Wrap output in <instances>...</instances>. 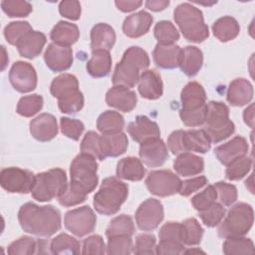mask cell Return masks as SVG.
Returning a JSON list of instances; mask_svg holds the SVG:
<instances>
[{
    "mask_svg": "<svg viewBox=\"0 0 255 255\" xmlns=\"http://www.w3.org/2000/svg\"><path fill=\"white\" fill-rule=\"evenodd\" d=\"M46 40V36L42 32L32 30L19 40L16 47L22 57L34 59L42 52Z\"/></svg>",
    "mask_w": 255,
    "mask_h": 255,
    "instance_id": "484cf974",
    "label": "cell"
},
{
    "mask_svg": "<svg viewBox=\"0 0 255 255\" xmlns=\"http://www.w3.org/2000/svg\"><path fill=\"white\" fill-rule=\"evenodd\" d=\"M106 102L109 107L124 113H128L135 108L137 98L136 94L128 88L114 86L107 92Z\"/></svg>",
    "mask_w": 255,
    "mask_h": 255,
    "instance_id": "ac0fdd59",
    "label": "cell"
},
{
    "mask_svg": "<svg viewBox=\"0 0 255 255\" xmlns=\"http://www.w3.org/2000/svg\"><path fill=\"white\" fill-rule=\"evenodd\" d=\"M183 251V243L176 240H159L158 245L155 247V253L162 255H177Z\"/></svg>",
    "mask_w": 255,
    "mask_h": 255,
    "instance_id": "6f0895ef",
    "label": "cell"
},
{
    "mask_svg": "<svg viewBox=\"0 0 255 255\" xmlns=\"http://www.w3.org/2000/svg\"><path fill=\"white\" fill-rule=\"evenodd\" d=\"M203 130L206 132L210 142L217 143L230 136L235 126L229 120V109L221 102L211 101L206 104V118Z\"/></svg>",
    "mask_w": 255,
    "mask_h": 255,
    "instance_id": "52a82bcc",
    "label": "cell"
},
{
    "mask_svg": "<svg viewBox=\"0 0 255 255\" xmlns=\"http://www.w3.org/2000/svg\"><path fill=\"white\" fill-rule=\"evenodd\" d=\"M152 16L145 12L139 11L128 16L123 24V31L125 35L129 38H138L146 34L152 24Z\"/></svg>",
    "mask_w": 255,
    "mask_h": 255,
    "instance_id": "cb8c5ba5",
    "label": "cell"
},
{
    "mask_svg": "<svg viewBox=\"0 0 255 255\" xmlns=\"http://www.w3.org/2000/svg\"><path fill=\"white\" fill-rule=\"evenodd\" d=\"M180 178L169 169L152 170L145 179V185L151 194L159 197L170 196L179 191Z\"/></svg>",
    "mask_w": 255,
    "mask_h": 255,
    "instance_id": "8fae6325",
    "label": "cell"
},
{
    "mask_svg": "<svg viewBox=\"0 0 255 255\" xmlns=\"http://www.w3.org/2000/svg\"><path fill=\"white\" fill-rule=\"evenodd\" d=\"M97 171L98 162L94 156L84 152L78 154L71 163V182L66 192L58 198L59 203L70 207L84 202L87 195L98 185Z\"/></svg>",
    "mask_w": 255,
    "mask_h": 255,
    "instance_id": "6da1fadb",
    "label": "cell"
},
{
    "mask_svg": "<svg viewBox=\"0 0 255 255\" xmlns=\"http://www.w3.org/2000/svg\"><path fill=\"white\" fill-rule=\"evenodd\" d=\"M87 72L94 78L107 77L112 68V57L109 51L96 50L92 53L91 60L87 63Z\"/></svg>",
    "mask_w": 255,
    "mask_h": 255,
    "instance_id": "836d02e7",
    "label": "cell"
},
{
    "mask_svg": "<svg viewBox=\"0 0 255 255\" xmlns=\"http://www.w3.org/2000/svg\"><path fill=\"white\" fill-rule=\"evenodd\" d=\"M134 233V224L130 216L127 214H122L115 217L109 224L106 235L107 237L119 236V235H128L131 236Z\"/></svg>",
    "mask_w": 255,
    "mask_h": 255,
    "instance_id": "ab89813d",
    "label": "cell"
},
{
    "mask_svg": "<svg viewBox=\"0 0 255 255\" xmlns=\"http://www.w3.org/2000/svg\"><path fill=\"white\" fill-rule=\"evenodd\" d=\"M254 213L251 205L239 202L228 211L223 222L218 227V235L222 238L245 235L252 227Z\"/></svg>",
    "mask_w": 255,
    "mask_h": 255,
    "instance_id": "9c48e42d",
    "label": "cell"
},
{
    "mask_svg": "<svg viewBox=\"0 0 255 255\" xmlns=\"http://www.w3.org/2000/svg\"><path fill=\"white\" fill-rule=\"evenodd\" d=\"M207 178L203 175L201 176H197V177H193L184 181H181L180 184V188L178 193L182 196H188L190 195L192 192L202 188L206 183H207Z\"/></svg>",
    "mask_w": 255,
    "mask_h": 255,
    "instance_id": "94428289",
    "label": "cell"
},
{
    "mask_svg": "<svg viewBox=\"0 0 255 255\" xmlns=\"http://www.w3.org/2000/svg\"><path fill=\"white\" fill-rule=\"evenodd\" d=\"M2 53H3V61H2V68H1V70L3 71V70L5 69V67H6V65H7V63H8V61H9L4 46H2Z\"/></svg>",
    "mask_w": 255,
    "mask_h": 255,
    "instance_id": "03108f58",
    "label": "cell"
},
{
    "mask_svg": "<svg viewBox=\"0 0 255 255\" xmlns=\"http://www.w3.org/2000/svg\"><path fill=\"white\" fill-rule=\"evenodd\" d=\"M215 188L217 191V196L219 197V201L225 205L229 206L233 204L237 199V189L233 184H229L226 182L219 181L215 183Z\"/></svg>",
    "mask_w": 255,
    "mask_h": 255,
    "instance_id": "db71d44e",
    "label": "cell"
},
{
    "mask_svg": "<svg viewBox=\"0 0 255 255\" xmlns=\"http://www.w3.org/2000/svg\"><path fill=\"white\" fill-rule=\"evenodd\" d=\"M47 67L53 72H64L73 64V51L70 47L49 44L44 54Z\"/></svg>",
    "mask_w": 255,
    "mask_h": 255,
    "instance_id": "e0dca14e",
    "label": "cell"
},
{
    "mask_svg": "<svg viewBox=\"0 0 255 255\" xmlns=\"http://www.w3.org/2000/svg\"><path fill=\"white\" fill-rule=\"evenodd\" d=\"M253 86L251 83L243 78L233 80L227 90V101L230 105L235 107H242L247 105L253 99Z\"/></svg>",
    "mask_w": 255,
    "mask_h": 255,
    "instance_id": "d4e9b609",
    "label": "cell"
},
{
    "mask_svg": "<svg viewBox=\"0 0 255 255\" xmlns=\"http://www.w3.org/2000/svg\"><path fill=\"white\" fill-rule=\"evenodd\" d=\"M173 168L182 176H191L200 173L204 168L203 158L190 152L179 153L173 162Z\"/></svg>",
    "mask_w": 255,
    "mask_h": 255,
    "instance_id": "1f68e13d",
    "label": "cell"
},
{
    "mask_svg": "<svg viewBox=\"0 0 255 255\" xmlns=\"http://www.w3.org/2000/svg\"><path fill=\"white\" fill-rule=\"evenodd\" d=\"M43 107V98L40 95L34 94L22 97L16 108V112L25 118H30L41 111Z\"/></svg>",
    "mask_w": 255,
    "mask_h": 255,
    "instance_id": "7bdbcfd3",
    "label": "cell"
},
{
    "mask_svg": "<svg viewBox=\"0 0 255 255\" xmlns=\"http://www.w3.org/2000/svg\"><path fill=\"white\" fill-rule=\"evenodd\" d=\"M155 242L156 239L152 234H139L135 238L134 246L132 247V252L136 255H151L155 253Z\"/></svg>",
    "mask_w": 255,
    "mask_h": 255,
    "instance_id": "f5cc1de1",
    "label": "cell"
},
{
    "mask_svg": "<svg viewBox=\"0 0 255 255\" xmlns=\"http://www.w3.org/2000/svg\"><path fill=\"white\" fill-rule=\"evenodd\" d=\"M116 42L115 30L106 23L95 25L91 31V49L110 51Z\"/></svg>",
    "mask_w": 255,
    "mask_h": 255,
    "instance_id": "f1b7e54d",
    "label": "cell"
},
{
    "mask_svg": "<svg viewBox=\"0 0 255 255\" xmlns=\"http://www.w3.org/2000/svg\"><path fill=\"white\" fill-rule=\"evenodd\" d=\"M117 8L122 12H131L141 6V1H116Z\"/></svg>",
    "mask_w": 255,
    "mask_h": 255,
    "instance_id": "6125c7cd",
    "label": "cell"
},
{
    "mask_svg": "<svg viewBox=\"0 0 255 255\" xmlns=\"http://www.w3.org/2000/svg\"><path fill=\"white\" fill-rule=\"evenodd\" d=\"M145 174V168L143 167L141 160L134 156H128L122 158L117 165L118 177L130 181H138L143 178Z\"/></svg>",
    "mask_w": 255,
    "mask_h": 255,
    "instance_id": "d6a6232c",
    "label": "cell"
},
{
    "mask_svg": "<svg viewBox=\"0 0 255 255\" xmlns=\"http://www.w3.org/2000/svg\"><path fill=\"white\" fill-rule=\"evenodd\" d=\"M167 146L173 154L187 151L205 153L210 149L211 142L203 129H177L169 134Z\"/></svg>",
    "mask_w": 255,
    "mask_h": 255,
    "instance_id": "30bf717a",
    "label": "cell"
},
{
    "mask_svg": "<svg viewBox=\"0 0 255 255\" xmlns=\"http://www.w3.org/2000/svg\"><path fill=\"white\" fill-rule=\"evenodd\" d=\"M243 119L247 126L251 128L254 127V105L251 104L243 113Z\"/></svg>",
    "mask_w": 255,
    "mask_h": 255,
    "instance_id": "e7e4bbea",
    "label": "cell"
},
{
    "mask_svg": "<svg viewBox=\"0 0 255 255\" xmlns=\"http://www.w3.org/2000/svg\"><path fill=\"white\" fill-rule=\"evenodd\" d=\"M252 167V159L246 155L240 156L227 164L225 170L226 178L229 180H239L243 178Z\"/></svg>",
    "mask_w": 255,
    "mask_h": 255,
    "instance_id": "b9f144b4",
    "label": "cell"
},
{
    "mask_svg": "<svg viewBox=\"0 0 255 255\" xmlns=\"http://www.w3.org/2000/svg\"><path fill=\"white\" fill-rule=\"evenodd\" d=\"M182 253L184 254H189V253H204L203 251H201L200 249H188V250H184Z\"/></svg>",
    "mask_w": 255,
    "mask_h": 255,
    "instance_id": "003e7915",
    "label": "cell"
},
{
    "mask_svg": "<svg viewBox=\"0 0 255 255\" xmlns=\"http://www.w3.org/2000/svg\"><path fill=\"white\" fill-rule=\"evenodd\" d=\"M203 64V54L195 46H186L181 49L179 67L180 70L188 77L195 76Z\"/></svg>",
    "mask_w": 255,
    "mask_h": 255,
    "instance_id": "f546056e",
    "label": "cell"
},
{
    "mask_svg": "<svg viewBox=\"0 0 255 255\" xmlns=\"http://www.w3.org/2000/svg\"><path fill=\"white\" fill-rule=\"evenodd\" d=\"M149 66L147 53L139 47H130L124 53L122 60L117 64L112 78L114 86L132 88Z\"/></svg>",
    "mask_w": 255,
    "mask_h": 255,
    "instance_id": "3957f363",
    "label": "cell"
},
{
    "mask_svg": "<svg viewBox=\"0 0 255 255\" xmlns=\"http://www.w3.org/2000/svg\"><path fill=\"white\" fill-rule=\"evenodd\" d=\"M30 133L39 141H49L58 133L56 118L51 114H41L30 122Z\"/></svg>",
    "mask_w": 255,
    "mask_h": 255,
    "instance_id": "d6986e66",
    "label": "cell"
},
{
    "mask_svg": "<svg viewBox=\"0 0 255 255\" xmlns=\"http://www.w3.org/2000/svg\"><path fill=\"white\" fill-rule=\"evenodd\" d=\"M217 198V191L214 185H208L203 191L197 193L191 198L193 207L198 210H204L213 204Z\"/></svg>",
    "mask_w": 255,
    "mask_h": 255,
    "instance_id": "f907efd6",
    "label": "cell"
},
{
    "mask_svg": "<svg viewBox=\"0 0 255 255\" xmlns=\"http://www.w3.org/2000/svg\"><path fill=\"white\" fill-rule=\"evenodd\" d=\"M68 188V180L65 170L52 168L35 175L31 194L40 202L50 201L55 197L62 196Z\"/></svg>",
    "mask_w": 255,
    "mask_h": 255,
    "instance_id": "ba28073f",
    "label": "cell"
},
{
    "mask_svg": "<svg viewBox=\"0 0 255 255\" xmlns=\"http://www.w3.org/2000/svg\"><path fill=\"white\" fill-rule=\"evenodd\" d=\"M181 226V241L185 245L193 246L198 245L201 242L203 235V228L195 218H187Z\"/></svg>",
    "mask_w": 255,
    "mask_h": 255,
    "instance_id": "8d00e7d4",
    "label": "cell"
},
{
    "mask_svg": "<svg viewBox=\"0 0 255 255\" xmlns=\"http://www.w3.org/2000/svg\"><path fill=\"white\" fill-rule=\"evenodd\" d=\"M59 12L63 17L76 21L81 17V4L75 0L62 1L59 5Z\"/></svg>",
    "mask_w": 255,
    "mask_h": 255,
    "instance_id": "680465c9",
    "label": "cell"
},
{
    "mask_svg": "<svg viewBox=\"0 0 255 255\" xmlns=\"http://www.w3.org/2000/svg\"><path fill=\"white\" fill-rule=\"evenodd\" d=\"M128 194V185L118 179L110 176L103 180L99 191L94 196L95 209L104 215H114L126 201Z\"/></svg>",
    "mask_w": 255,
    "mask_h": 255,
    "instance_id": "8992f818",
    "label": "cell"
},
{
    "mask_svg": "<svg viewBox=\"0 0 255 255\" xmlns=\"http://www.w3.org/2000/svg\"><path fill=\"white\" fill-rule=\"evenodd\" d=\"M159 240H176L181 241V226L178 222L165 223L158 232Z\"/></svg>",
    "mask_w": 255,
    "mask_h": 255,
    "instance_id": "91938a15",
    "label": "cell"
},
{
    "mask_svg": "<svg viewBox=\"0 0 255 255\" xmlns=\"http://www.w3.org/2000/svg\"><path fill=\"white\" fill-rule=\"evenodd\" d=\"M154 37L161 45H172L179 39V33L169 21H159L153 29Z\"/></svg>",
    "mask_w": 255,
    "mask_h": 255,
    "instance_id": "60d3db41",
    "label": "cell"
},
{
    "mask_svg": "<svg viewBox=\"0 0 255 255\" xmlns=\"http://www.w3.org/2000/svg\"><path fill=\"white\" fill-rule=\"evenodd\" d=\"M214 36L221 42H228L235 39L239 32L240 27L236 19L231 16H223L217 19L212 25Z\"/></svg>",
    "mask_w": 255,
    "mask_h": 255,
    "instance_id": "e575fe53",
    "label": "cell"
},
{
    "mask_svg": "<svg viewBox=\"0 0 255 255\" xmlns=\"http://www.w3.org/2000/svg\"><path fill=\"white\" fill-rule=\"evenodd\" d=\"M225 215V208L220 204L214 202L204 210L199 211V217L202 222L208 227L218 225Z\"/></svg>",
    "mask_w": 255,
    "mask_h": 255,
    "instance_id": "c3c4849f",
    "label": "cell"
},
{
    "mask_svg": "<svg viewBox=\"0 0 255 255\" xmlns=\"http://www.w3.org/2000/svg\"><path fill=\"white\" fill-rule=\"evenodd\" d=\"M37 241H35L32 237L23 236L16 241H13L8 246V253L11 255L20 254V255H31L37 253Z\"/></svg>",
    "mask_w": 255,
    "mask_h": 255,
    "instance_id": "681fc988",
    "label": "cell"
},
{
    "mask_svg": "<svg viewBox=\"0 0 255 255\" xmlns=\"http://www.w3.org/2000/svg\"><path fill=\"white\" fill-rule=\"evenodd\" d=\"M105 242L100 235H92L83 242V254H105L107 252Z\"/></svg>",
    "mask_w": 255,
    "mask_h": 255,
    "instance_id": "9f6ffc18",
    "label": "cell"
},
{
    "mask_svg": "<svg viewBox=\"0 0 255 255\" xmlns=\"http://www.w3.org/2000/svg\"><path fill=\"white\" fill-rule=\"evenodd\" d=\"M168 5H169V1H166V0H148L145 2V7L154 12L162 11Z\"/></svg>",
    "mask_w": 255,
    "mask_h": 255,
    "instance_id": "be15d7a7",
    "label": "cell"
},
{
    "mask_svg": "<svg viewBox=\"0 0 255 255\" xmlns=\"http://www.w3.org/2000/svg\"><path fill=\"white\" fill-rule=\"evenodd\" d=\"M79 37L80 31L78 26L66 21H59L50 33L53 43L64 47H70L76 43Z\"/></svg>",
    "mask_w": 255,
    "mask_h": 255,
    "instance_id": "4dcf8cb0",
    "label": "cell"
},
{
    "mask_svg": "<svg viewBox=\"0 0 255 255\" xmlns=\"http://www.w3.org/2000/svg\"><path fill=\"white\" fill-rule=\"evenodd\" d=\"M125 127L123 116L115 111H106L101 114L97 121L98 129L105 134L122 131Z\"/></svg>",
    "mask_w": 255,
    "mask_h": 255,
    "instance_id": "d590c367",
    "label": "cell"
},
{
    "mask_svg": "<svg viewBox=\"0 0 255 255\" xmlns=\"http://www.w3.org/2000/svg\"><path fill=\"white\" fill-rule=\"evenodd\" d=\"M31 31H32V27L26 21L11 22L5 27L4 36L9 44L16 46L19 40Z\"/></svg>",
    "mask_w": 255,
    "mask_h": 255,
    "instance_id": "7dc6e473",
    "label": "cell"
},
{
    "mask_svg": "<svg viewBox=\"0 0 255 255\" xmlns=\"http://www.w3.org/2000/svg\"><path fill=\"white\" fill-rule=\"evenodd\" d=\"M132 252V240L128 235L109 237L107 253L110 255H128Z\"/></svg>",
    "mask_w": 255,
    "mask_h": 255,
    "instance_id": "ee69618b",
    "label": "cell"
},
{
    "mask_svg": "<svg viewBox=\"0 0 255 255\" xmlns=\"http://www.w3.org/2000/svg\"><path fill=\"white\" fill-rule=\"evenodd\" d=\"M128 145V136L120 131L117 133H103L101 135V148L103 158L116 157L126 152Z\"/></svg>",
    "mask_w": 255,
    "mask_h": 255,
    "instance_id": "83f0119b",
    "label": "cell"
},
{
    "mask_svg": "<svg viewBox=\"0 0 255 255\" xmlns=\"http://www.w3.org/2000/svg\"><path fill=\"white\" fill-rule=\"evenodd\" d=\"M50 249L53 254H79L80 243L76 238L61 233L51 241Z\"/></svg>",
    "mask_w": 255,
    "mask_h": 255,
    "instance_id": "74e56055",
    "label": "cell"
},
{
    "mask_svg": "<svg viewBox=\"0 0 255 255\" xmlns=\"http://www.w3.org/2000/svg\"><path fill=\"white\" fill-rule=\"evenodd\" d=\"M138 92L147 100H156L162 96L163 84L160 75L154 70H145L138 79Z\"/></svg>",
    "mask_w": 255,
    "mask_h": 255,
    "instance_id": "603a6c76",
    "label": "cell"
},
{
    "mask_svg": "<svg viewBox=\"0 0 255 255\" xmlns=\"http://www.w3.org/2000/svg\"><path fill=\"white\" fill-rule=\"evenodd\" d=\"M52 96L58 99V107L64 114H75L84 107V96L79 90L78 79L72 74L56 77L50 86Z\"/></svg>",
    "mask_w": 255,
    "mask_h": 255,
    "instance_id": "277c9868",
    "label": "cell"
},
{
    "mask_svg": "<svg viewBox=\"0 0 255 255\" xmlns=\"http://www.w3.org/2000/svg\"><path fill=\"white\" fill-rule=\"evenodd\" d=\"M180 119L182 123L186 127H198L201 126L205 123V118H206V106L203 108L196 110V111H191V112H184L180 111L179 112Z\"/></svg>",
    "mask_w": 255,
    "mask_h": 255,
    "instance_id": "11a10c76",
    "label": "cell"
},
{
    "mask_svg": "<svg viewBox=\"0 0 255 255\" xmlns=\"http://www.w3.org/2000/svg\"><path fill=\"white\" fill-rule=\"evenodd\" d=\"M1 8L11 18L27 17L32 12V5L24 0H4Z\"/></svg>",
    "mask_w": 255,
    "mask_h": 255,
    "instance_id": "bcb514c9",
    "label": "cell"
},
{
    "mask_svg": "<svg viewBox=\"0 0 255 255\" xmlns=\"http://www.w3.org/2000/svg\"><path fill=\"white\" fill-rule=\"evenodd\" d=\"M81 151L97 159L104 160L101 148V135L93 130L88 131L81 142Z\"/></svg>",
    "mask_w": 255,
    "mask_h": 255,
    "instance_id": "f6af8a7d",
    "label": "cell"
},
{
    "mask_svg": "<svg viewBox=\"0 0 255 255\" xmlns=\"http://www.w3.org/2000/svg\"><path fill=\"white\" fill-rule=\"evenodd\" d=\"M181 48L178 45H161L155 46L152 57L155 65L161 69H174L179 65Z\"/></svg>",
    "mask_w": 255,
    "mask_h": 255,
    "instance_id": "4316f807",
    "label": "cell"
},
{
    "mask_svg": "<svg viewBox=\"0 0 255 255\" xmlns=\"http://www.w3.org/2000/svg\"><path fill=\"white\" fill-rule=\"evenodd\" d=\"M248 148L247 140L243 136L237 135L228 142L217 146L214 149V153L222 164L227 165L235 158L246 155Z\"/></svg>",
    "mask_w": 255,
    "mask_h": 255,
    "instance_id": "44dd1931",
    "label": "cell"
},
{
    "mask_svg": "<svg viewBox=\"0 0 255 255\" xmlns=\"http://www.w3.org/2000/svg\"><path fill=\"white\" fill-rule=\"evenodd\" d=\"M21 228L30 234L49 237L61 229V213L52 205L39 206L32 202L23 204L18 211Z\"/></svg>",
    "mask_w": 255,
    "mask_h": 255,
    "instance_id": "7a4b0ae2",
    "label": "cell"
},
{
    "mask_svg": "<svg viewBox=\"0 0 255 255\" xmlns=\"http://www.w3.org/2000/svg\"><path fill=\"white\" fill-rule=\"evenodd\" d=\"M9 81L17 92L29 93L37 86V74L31 64L18 61L10 69Z\"/></svg>",
    "mask_w": 255,
    "mask_h": 255,
    "instance_id": "9a60e30c",
    "label": "cell"
},
{
    "mask_svg": "<svg viewBox=\"0 0 255 255\" xmlns=\"http://www.w3.org/2000/svg\"><path fill=\"white\" fill-rule=\"evenodd\" d=\"M65 227L78 237H83L95 230L97 216L90 206H82L65 214Z\"/></svg>",
    "mask_w": 255,
    "mask_h": 255,
    "instance_id": "4fadbf2b",
    "label": "cell"
},
{
    "mask_svg": "<svg viewBox=\"0 0 255 255\" xmlns=\"http://www.w3.org/2000/svg\"><path fill=\"white\" fill-rule=\"evenodd\" d=\"M138 154L140 160L149 167L160 166L168 158L167 147L159 137L150 138L141 142Z\"/></svg>",
    "mask_w": 255,
    "mask_h": 255,
    "instance_id": "2e32d148",
    "label": "cell"
},
{
    "mask_svg": "<svg viewBox=\"0 0 255 255\" xmlns=\"http://www.w3.org/2000/svg\"><path fill=\"white\" fill-rule=\"evenodd\" d=\"M60 125H61V130L64 133V135H66L67 137L73 140H78L85 128L84 124L81 121L65 118V117L61 118Z\"/></svg>",
    "mask_w": 255,
    "mask_h": 255,
    "instance_id": "816d5d0a",
    "label": "cell"
},
{
    "mask_svg": "<svg viewBox=\"0 0 255 255\" xmlns=\"http://www.w3.org/2000/svg\"><path fill=\"white\" fill-rule=\"evenodd\" d=\"M223 253L226 255H238V254H253L254 243L250 238L229 237L223 243Z\"/></svg>",
    "mask_w": 255,
    "mask_h": 255,
    "instance_id": "f35d334b",
    "label": "cell"
},
{
    "mask_svg": "<svg viewBox=\"0 0 255 255\" xmlns=\"http://www.w3.org/2000/svg\"><path fill=\"white\" fill-rule=\"evenodd\" d=\"M181 110L184 112L196 111L206 106V94L203 87L197 82H189L181 91Z\"/></svg>",
    "mask_w": 255,
    "mask_h": 255,
    "instance_id": "7402d4cb",
    "label": "cell"
},
{
    "mask_svg": "<svg viewBox=\"0 0 255 255\" xmlns=\"http://www.w3.org/2000/svg\"><path fill=\"white\" fill-rule=\"evenodd\" d=\"M137 227L143 231L155 229L163 219V207L159 200L148 198L143 201L135 212Z\"/></svg>",
    "mask_w": 255,
    "mask_h": 255,
    "instance_id": "5bb4252c",
    "label": "cell"
},
{
    "mask_svg": "<svg viewBox=\"0 0 255 255\" xmlns=\"http://www.w3.org/2000/svg\"><path fill=\"white\" fill-rule=\"evenodd\" d=\"M128 132L136 142H143L147 139L159 137L160 130L156 123L150 121L145 116H137L135 120L128 126Z\"/></svg>",
    "mask_w": 255,
    "mask_h": 255,
    "instance_id": "ffe728a7",
    "label": "cell"
},
{
    "mask_svg": "<svg viewBox=\"0 0 255 255\" xmlns=\"http://www.w3.org/2000/svg\"><path fill=\"white\" fill-rule=\"evenodd\" d=\"M173 18L187 41L201 43L208 38V27L198 8L189 3L179 4L173 12Z\"/></svg>",
    "mask_w": 255,
    "mask_h": 255,
    "instance_id": "5b68a950",
    "label": "cell"
},
{
    "mask_svg": "<svg viewBox=\"0 0 255 255\" xmlns=\"http://www.w3.org/2000/svg\"><path fill=\"white\" fill-rule=\"evenodd\" d=\"M35 175L32 171L19 167L3 168L0 172V184L9 193L26 194L31 192Z\"/></svg>",
    "mask_w": 255,
    "mask_h": 255,
    "instance_id": "7c38bea8",
    "label": "cell"
}]
</instances>
